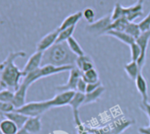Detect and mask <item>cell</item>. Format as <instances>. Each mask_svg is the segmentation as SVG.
Here are the masks:
<instances>
[{
  "instance_id": "6da1fadb",
  "label": "cell",
  "mask_w": 150,
  "mask_h": 134,
  "mask_svg": "<svg viewBox=\"0 0 150 134\" xmlns=\"http://www.w3.org/2000/svg\"><path fill=\"white\" fill-rule=\"evenodd\" d=\"M25 51H11L4 61L0 63V87L16 91L20 85L21 78H24L22 70L15 64V60L19 57H25Z\"/></svg>"
},
{
  "instance_id": "7a4b0ae2",
  "label": "cell",
  "mask_w": 150,
  "mask_h": 134,
  "mask_svg": "<svg viewBox=\"0 0 150 134\" xmlns=\"http://www.w3.org/2000/svg\"><path fill=\"white\" fill-rule=\"evenodd\" d=\"M77 57L78 56L70 49L66 42L55 43L43 52L41 66L47 64L55 66H75Z\"/></svg>"
},
{
  "instance_id": "3957f363",
  "label": "cell",
  "mask_w": 150,
  "mask_h": 134,
  "mask_svg": "<svg viewBox=\"0 0 150 134\" xmlns=\"http://www.w3.org/2000/svg\"><path fill=\"white\" fill-rule=\"evenodd\" d=\"M52 109L50 100L42 102H31L26 103L20 109H15V111L21 113L28 117L41 116L43 113Z\"/></svg>"
},
{
  "instance_id": "277c9868",
  "label": "cell",
  "mask_w": 150,
  "mask_h": 134,
  "mask_svg": "<svg viewBox=\"0 0 150 134\" xmlns=\"http://www.w3.org/2000/svg\"><path fill=\"white\" fill-rule=\"evenodd\" d=\"M111 23L112 20H111L110 14H107L103 18H101L100 20L93 22L92 24H88L85 28V29L88 33L96 35H104L106 32L110 29Z\"/></svg>"
},
{
  "instance_id": "5b68a950",
  "label": "cell",
  "mask_w": 150,
  "mask_h": 134,
  "mask_svg": "<svg viewBox=\"0 0 150 134\" xmlns=\"http://www.w3.org/2000/svg\"><path fill=\"white\" fill-rule=\"evenodd\" d=\"M81 77H82L81 71L79 68H77L76 66H74L73 68L70 71V75H69L67 82L64 85L57 86V91L58 93L64 92V91H76L77 84H78V82Z\"/></svg>"
},
{
  "instance_id": "8992f818",
  "label": "cell",
  "mask_w": 150,
  "mask_h": 134,
  "mask_svg": "<svg viewBox=\"0 0 150 134\" xmlns=\"http://www.w3.org/2000/svg\"><path fill=\"white\" fill-rule=\"evenodd\" d=\"M149 41H150V30L149 31H146V32L141 33V35L135 41L139 44V46L140 47V49H141L140 57L137 61V63H138V65L139 67L140 71L142 70V68H143L144 65H145V63H146V49H147V47H148Z\"/></svg>"
},
{
  "instance_id": "52a82bcc",
  "label": "cell",
  "mask_w": 150,
  "mask_h": 134,
  "mask_svg": "<svg viewBox=\"0 0 150 134\" xmlns=\"http://www.w3.org/2000/svg\"><path fill=\"white\" fill-rule=\"evenodd\" d=\"M84 99H85V94H81L79 92H76L73 96V98L71 99V101L69 103V106H71V109H72V115H73V119H74V123L76 127L81 126V124H83L80 119V115H79V109L81 106L83 105L84 102Z\"/></svg>"
},
{
  "instance_id": "ba28073f",
  "label": "cell",
  "mask_w": 150,
  "mask_h": 134,
  "mask_svg": "<svg viewBox=\"0 0 150 134\" xmlns=\"http://www.w3.org/2000/svg\"><path fill=\"white\" fill-rule=\"evenodd\" d=\"M59 29L58 28L51 32H50L49 34H47L46 35H44L36 44V51H40V52H44L46 51L48 49H50L51 46H53L56 42H57V39L59 35Z\"/></svg>"
},
{
  "instance_id": "9c48e42d",
  "label": "cell",
  "mask_w": 150,
  "mask_h": 134,
  "mask_svg": "<svg viewBox=\"0 0 150 134\" xmlns=\"http://www.w3.org/2000/svg\"><path fill=\"white\" fill-rule=\"evenodd\" d=\"M42 56H43V52H40V51H35L33 55L30 56V57L28 58V62L26 63L25 66L22 69L24 77L28 75V73L40 68L42 65Z\"/></svg>"
},
{
  "instance_id": "30bf717a",
  "label": "cell",
  "mask_w": 150,
  "mask_h": 134,
  "mask_svg": "<svg viewBox=\"0 0 150 134\" xmlns=\"http://www.w3.org/2000/svg\"><path fill=\"white\" fill-rule=\"evenodd\" d=\"M75 93H76V91H64L57 94L52 99L50 100L51 107L56 108V107H63V106L69 105Z\"/></svg>"
},
{
  "instance_id": "8fae6325",
  "label": "cell",
  "mask_w": 150,
  "mask_h": 134,
  "mask_svg": "<svg viewBox=\"0 0 150 134\" xmlns=\"http://www.w3.org/2000/svg\"><path fill=\"white\" fill-rule=\"evenodd\" d=\"M144 2L145 0H138L133 6L127 8L125 7V18L129 22H132L135 19L142 16Z\"/></svg>"
},
{
  "instance_id": "7c38bea8",
  "label": "cell",
  "mask_w": 150,
  "mask_h": 134,
  "mask_svg": "<svg viewBox=\"0 0 150 134\" xmlns=\"http://www.w3.org/2000/svg\"><path fill=\"white\" fill-rule=\"evenodd\" d=\"M28 87H28L27 85L21 82L19 88L16 91H14V96H13L12 104L14 106L15 109L21 108L27 103L26 98H27V92H28Z\"/></svg>"
},
{
  "instance_id": "4fadbf2b",
  "label": "cell",
  "mask_w": 150,
  "mask_h": 134,
  "mask_svg": "<svg viewBox=\"0 0 150 134\" xmlns=\"http://www.w3.org/2000/svg\"><path fill=\"white\" fill-rule=\"evenodd\" d=\"M23 129H25L30 134H37L42 130V121L41 116L28 117L25 123Z\"/></svg>"
},
{
  "instance_id": "5bb4252c",
  "label": "cell",
  "mask_w": 150,
  "mask_h": 134,
  "mask_svg": "<svg viewBox=\"0 0 150 134\" xmlns=\"http://www.w3.org/2000/svg\"><path fill=\"white\" fill-rule=\"evenodd\" d=\"M75 66H76L77 68H79L81 71V73H86V72L95 68L92 58L88 55H86V54L77 57L76 63H75Z\"/></svg>"
},
{
  "instance_id": "9a60e30c",
  "label": "cell",
  "mask_w": 150,
  "mask_h": 134,
  "mask_svg": "<svg viewBox=\"0 0 150 134\" xmlns=\"http://www.w3.org/2000/svg\"><path fill=\"white\" fill-rule=\"evenodd\" d=\"M135 81V85L137 87L138 92L140 94L141 98H142V102H148V95H147V84L146 81L145 80V78L143 77L142 73H139V75L137 76Z\"/></svg>"
},
{
  "instance_id": "2e32d148",
  "label": "cell",
  "mask_w": 150,
  "mask_h": 134,
  "mask_svg": "<svg viewBox=\"0 0 150 134\" xmlns=\"http://www.w3.org/2000/svg\"><path fill=\"white\" fill-rule=\"evenodd\" d=\"M82 18V12H77V13H74L69 16H67L63 22L61 23V25L58 27V29L64 30L65 28H71V27H74L76 26V24L80 21V20Z\"/></svg>"
},
{
  "instance_id": "e0dca14e",
  "label": "cell",
  "mask_w": 150,
  "mask_h": 134,
  "mask_svg": "<svg viewBox=\"0 0 150 134\" xmlns=\"http://www.w3.org/2000/svg\"><path fill=\"white\" fill-rule=\"evenodd\" d=\"M104 35L112 36V37L117 39L118 41L122 42L123 43H125L126 45H129V46L135 42V40L132 36H130L128 34H126L125 31H117V30H112L111 29V30L107 31Z\"/></svg>"
},
{
  "instance_id": "ac0fdd59",
  "label": "cell",
  "mask_w": 150,
  "mask_h": 134,
  "mask_svg": "<svg viewBox=\"0 0 150 134\" xmlns=\"http://www.w3.org/2000/svg\"><path fill=\"white\" fill-rule=\"evenodd\" d=\"M3 117L10 119L11 121H13L14 123L17 124V126L20 129L23 128L25 123L27 122V120L28 118V116H25V115H23L21 113H19V112H17L15 110H13L12 112H8V113H5L3 115Z\"/></svg>"
},
{
  "instance_id": "d6986e66",
  "label": "cell",
  "mask_w": 150,
  "mask_h": 134,
  "mask_svg": "<svg viewBox=\"0 0 150 134\" xmlns=\"http://www.w3.org/2000/svg\"><path fill=\"white\" fill-rule=\"evenodd\" d=\"M20 128L13 121L4 118L0 122V131L2 134H16Z\"/></svg>"
},
{
  "instance_id": "ffe728a7",
  "label": "cell",
  "mask_w": 150,
  "mask_h": 134,
  "mask_svg": "<svg viewBox=\"0 0 150 134\" xmlns=\"http://www.w3.org/2000/svg\"><path fill=\"white\" fill-rule=\"evenodd\" d=\"M105 92V88L103 86H101L99 87L97 89H96L95 91L91 92V93H87L85 94V99H84V102H83V105H86V104H90V103H93V102H97L102 95Z\"/></svg>"
},
{
  "instance_id": "44dd1931",
  "label": "cell",
  "mask_w": 150,
  "mask_h": 134,
  "mask_svg": "<svg viewBox=\"0 0 150 134\" xmlns=\"http://www.w3.org/2000/svg\"><path fill=\"white\" fill-rule=\"evenodd\" d=\"M124 69H125L126 74L128 75V77L132 80H135L137 76L139 75V73H141L137 62H134V61H131L130 63L125 64Z\"/></svg>"
},
{
  "instance_id": "7402d4cb",
  "label": "cell",
  "mask_w": 150,
  "mask_h": 134,
  "mask_svg": "<svg viewBox=\"0 0 150 134\" xmlns=\"http://www.w3.org/2000/svg\"><path fill=\"white\" fill-rule=\"evenodd\" d=\"M70 49L77 56H83L85 55V51L83 50V49L81 48V46L80 45V43L76 41V39H75L73 36H71V38H69L67 41H66Z\"/></svg>"
},
{
  "instance_id": "603a6c76",
  "label": "cell",
  "mask_w": 150,
  "mask_h": 134,
  "mask_svg": "<svg viewBox=\"0 0 150 134\" xmlns=\"http://www.w3.org/2000/svg\"><path fill=\"white\" fill-rule=\"evenodd\" d=\"M125 32L126 34H128L130 36H132L135 41L141 35V31L139 29V24L138 23H134L133 21L132 22H128V24H127V26L125 28Z\"/></svg>"
},
{
  "instance_id": "cb8c5ba5",
  "label": "cell",
  "mask_w": 150,
  "mask_h": 134,
  "mask_svg": "<svg viewBox=\"0 0 150 134\" xmlns=\"http://www.w3.org/2000/svg\"><path fill=\"white\" fill-rule=\"evenodd\" d=\"M82 79L88 84V83H96L100 81L99 80V75L97 71L93 68L86 73H82Z\"/></svg>"
},
{
  "instance_id": "d4e9b609",
  "label": "cell",
  "mask_w": 150,
  "mask_h": 134,
  "mask_svg": "<svg viewBox=\"0 0 150 134\" xmlns=\"http://www.w3.org/2000/svg\"><path fill=\"white\" fill-rule=\"evenodd\" d=\"M75 28L76 26L74 27H71V28H65L64 30H59V35H58V37L57 39V42L56 43H59V42H66L69 38H71L72 36V34L75 30Z\"/></svg>"
},
{
  "instance_id": "484cf974",
  "label": "cell",
  "mask_w": 150,
  "mask_h": 134,
  "mask_svg": "<svg viewBox=\"0 0 150 134\" xmlns=\"http://www.w3.org/2000/svg\"><path fill=\"white\" fill-rule=\"evenodd\" d=\"M128 22L129 21L125 17L121 18V19H118V20H117L115 21H112L110 30L112 29V30H117V31H125Z\"/></svg>"
},
{
  "instance_id": "4316f807",
  "label": "cell",
  "mask_w": 150,
  "mask_h": 134,
  "mask_svg": "<svg viewBox=\"0 0 150 134\" xmlns=\"http://www.w3.org/2000/svg\"><path fill=\"white\" fill-rule=\"evenodd\" d=\"M110 17H111L112 21H115L121 18H124L125 17V7H123L119 3H117L115 5L112 13L110 14Z\"/></svg>"
},
{
  "instance_id": "83f0119b",
  "label": "cell",
  "mask_w": 150,
  "mask_h": 134,
  "mask_svg": "<svg viewBox=\"0 0 150 134\" xmlns=\"http://www.w3.org/2000/svg\"><path fill=\"white\" fill-rule=\"evenodd\" d=\"M130 49H131V57H132V61L137 62L139 60V58L140 57L141 55V49L140 47L139 46V44L134 42L133 43H132L130 45Z\"/></svg>"
},
{
  "instance_id": "f1b7e54d",
  "label": "cell",
  "mask_w": 150,
  "mask_h": 134,
  "mask_svg": "<svg viewBox=\"0 0 150 134\" xmlns=\"http://www.w3.org/2000/svg\"><path fill=\"white\" fill-rule=\"evenodd\" d=\"M14 92L9 89H2L0 90V102H11L13 100Z\"/></svg>"
},
{
  "instance_id": "f546056e",
  "label": "cell",
  "mask_w": 150,
  "mask_h": 134,
  "mask_svg": "<svg viewBox=\"0 0 150 134\" xmlns=\"http://www.w3.org/2000/svg\"><path fill=\"white\" fill-rule=\"evenodd\" d=\"M82 17L85 19V20L88 23V24H92L93 22H95V17H96V13L94 11V9L88 7L85 8L82 12Z\"/></svg>"
},
{
  "instance_id": "4dcf8cb0",
  "label": "cell",
  "mask_w": 150,
  "mask_h": 134,
  "mask_svg": "<svg viewBox=\"0 0 150 134\" xmlns=\"http://www.w3.org/2000/svg\"><path fill=\"white\" fill-rule=\"evenodd\" d=\"M13 110H15V108L11 102H0V117H3V115L5 113L12 112Z\"/></svg>"
},
{
  "instance_id": "1f68e13d",
  "label": "cell",
  "mask_w": 150,
  "mask_h": 134,
  "mask_svg": "<svg viewBox=\"0 0 150 134\" xmlns=\"http://www.w3.org/2000/svg\"><path fill=\"white\" fill-rule=\"evenodd\" d=\"M139 29L141 31V33L143 32H146L150 30V12L148 13V14L140 21L138 23Z\"/></svg>"
},
{
  "instance_id": "d6a6232c",
  "label": "cell",
  "mask_w": 150,
  "mask_h": 134,
  "mask_svg": "<svg viewBox=\"0 0 150 134\" xmlns=\"http://www.w3.org/2000/svg\"><path fill=\"white\" fill-rule=\"evenodd\" d=\"M87 86H88V83L82 79V77L80 79L78 84H77V88H76V92H79V93H81V94H86V91H87Z\"/></svg>"
},
{
  "instance_id": "836d02e7",
  "label": "cell",
  "mask_w": 150,
  "mask_h": 134,
  "mask_svg": "<svg viewBox=\"0 0 150 134\" xmlns=\"http://www.w3.org/2000/svg\"><path fill=\"white\" fill-rule=\"evenodd\" d=\"M102 86V83L101 81H98V82H96V83H88V86H87V91H86V94L87 93H91L93 91H95L96 89H97L99 87Z\"/></svg>"
},
{
  "instance_id": "e575fe53",
  "label": "cell",
  "mask_w": 150,
  "mask_h": 134,
  "mask_svg": "<svg viewBox=\"0 0 150 134\" xmlns=\"http://www.w3.org/2000/svg\"><path fill=\"white\" fill-rule=\"evenodd\" d=\"M140 108L150 119V103L148 102H142L140 104Z\"/></svg>"
},
{
  "instance_id": "d590c367",
  "label": "cell",
  "mask_w": 150,
  "mask_h": 134,
  "mask_svg": "<svg viewBox=\"0 0 150 134\" xmlns=\"http://www.w3.org/2000/svg\"><path fill=\"white\" fill-rule=\"evenodd\" d=\"M139 132L140 134H150V126L139 128Z\"/></svg>"
},
{
  "instance_id": "8d00e7d4",
  "label": "cell",
  "mask_w": 150,
  "mask_h": 134,
  "mask_svg": "<svg viewBox=\"0 0 150 134\" xmlns=\"http://www.w3.org/2000/svg\"><path fill=\"white\" fill-rule=\"evenodd\" d=\"M16 134H30V133H29V132H28L25 129L21 128V129H20V130H18V132H17Z\"/></svg>"
},
{
  "instance_id": "74e56055",
  "label": "cell",
  "mask_w": 150,
  "mask_h": 134,
  "mask_svg": "<svg viewBox=\"0 0 150 134\" xmlns=\"http://www.w3.org/2000/svg\"><path fill=\"white\" fill-rule=\"evenodd\" d=\"M86 130H87V129H86ZM88 134H93V133H90V132H88Z\"/></svg>"
},
{
  "instance_id": "f35d334b",
  "label": "cell",
  "mask_w": 150,
  "mask_h": 134,
  "mask_svg": "<svg viewBox=\"0 0 150 134\" xmlns=\"http://www.w3.org/2000/svg\"><path fill=\"white\" fill-rule=\"evenodd\" d=\"M149 121H150V119H149ZM149 126H150V125H149Z\"/></svg>"
}]
</instances>
